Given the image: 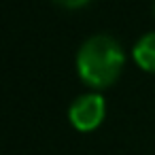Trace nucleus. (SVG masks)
<instances>
[{
    "instance_id": "obj_1",
    "label": "nucleus",
    "mask_w": 155,
    "mask_h": 155,
    "mask_svg": "<svg viewBox=\"0 0 155 155\" xmlns=\"http://www.w3.org/2000/svg\"><path fill=\"white\" fill-rule=\"evenodd\" d=\"M125 66V51L110 34H94L85 38L77 51L74 68L79 79L94 91L113 87Z\"/></svg>"
},
{
    "instance_id": "obj_2",
    "label": "nucleus",
    "mask_w": 155,
    "mask_h": 155,
    "mask_svg": "<svg viewBox=\"0 0 155 155\" xmlns=\"http://www.w3.org/2000/svg\"><path fill=\"white\" fill-rule=\"evenodd\" d=\"M106 117V100L100 91H85L68 106V121L79 132H94Z\"/></svg>"
},
{
    "instance_id": "obj_3",
    "label": "nucleus",
    "mask_w": 155,
    "mask_h": 155,
    "mask_svg": "<svg viewBox=\"0 0 155 155\" xmlns=\"http://www.w3.org/2000/svg\"><path fill=\"white\" fill-rule=\"evenodd\" d=\"M132 60H134V64L140 70H144L149 74H155V30L142 34L134 43V47H132Z\"/></svg>"
},
{
    "instance_id": "obj_4",
    "label": "nucleus",
    "mask_w": 155,
    "mask_h": 155,
    "mask_svg": "<svg viewBox=\"0 0 155 155\" xmlns=\"http://www.w3.org/2000/svg\"><path fill=\"white\" fill-rule=\"evenodd\" d=\"M53 2L62 9H68V11H77V9H83L87 7L91 0H53Z\"/></svg>"
},
{
    "instance_id": "obj_5",
    "label": "nucleus",
    "mask_w": 155,
    "mask_h": 155,
    "mask_svg": "<svg viewBox=\"0 0 155 155\" xmlns=\"http://www.w3.org/2000/svg\"><path fill=\"white\" fill-rule=\"evenodd\" d=\"M153 17H155V2H153Z\"/></svg>"
}]
</instances>
